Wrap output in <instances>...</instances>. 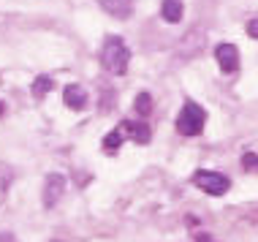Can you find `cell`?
Here are the masks:
<instances>
[{
	"label": "cell",
	"mask_w": 258,
	"mask_h": 242,
	"mask_svg": "<svg viewBox=\"0 0 258 242\" xmlns=\"http://www.w3.org/2000/svg\"><path fill=\"white\" fill-rule=\"evenodd\" d=\"M128 60H131V52L125 46V41L120 36H111L106 38L101 49V66L106 68L109 74H125L128 71Z\"/></svg>",
	"instance_id": "6da1fadb"
},
{
	"label": "cell",
	"mask_w": 258,
	"mask_h": 242,
	"mask_svg": "<svg viewBox=\"0 0 258 242\" xmlns=\"http://www.w3.org/2000/svg\"><path fill=\"white\" fill-rule=\"evenodd\" d=\"M204 123H207V112L204 106H199L196 101H185V106L179 109L177 114V131L182 136H199L204 131Z\"/></svg>",
	"instance_id": "7a4b0ae2"
},
{
	"label": "cell",
	"mask_w": 258,
	"mask_h": 242,
	"mask_svg": "<svg viewBox=\"0 0 258 242\" xmlns=\"http://www.w3.org/2000/svg\"><path fill=\"white\" fill-rule=\"evenodd\" d=\"M193 185L201 188L204 193H209V196H223V193H228V188H231V179H228L226 174H220V171L201 169V171L193 174Z\"/></svg>",
	"instance_id": "3957f363"
},
{
	"label": "cell",
	"mask_w": 258,
	"mask_h": 242,
	"mask_svg": "<svg viewBox=\"0 0 258 242\" xmlns=\"http://www.w3.org/2000/svg\"><path fill=\"white\" fill-rule=\"evenodd\" d=\"M215 60H218V68L223 74H234L236 66H239V52H236L234 44H218L215 46Z\"/></svg>",
	"instance_id": "277c9868"
},
{
	"label": "cell",
	"mask_w": 258,
	"mask_h": 242,
	"mask_svg": "<svg viewBox=\"0 0 258 242\" xmlns=\"http://www.w3.org/2000/svg\"><path fill=\"white\" fill-rule=\"evenodd\" d=\"M62 193H66V177L62 174H49L46 177V183H44V207L46 210L60 202Z\"/></svg>",
	"instance_id": "5b68a950"
},
{
	"label": "cell",
	"mask_w": 258,
	"mask_h": 242,
	"mask_svg": "<svg viewBox=\"0 0 258 242\" xmlns=\"http://www.w3.org/2000/svg\"><path fill=\"white\" fill-rule=\"evenodd\" d=\"M201 46H204V33H201V30H190L182 41H179L177 54H179L182 60H190L193 54H199V52H201Z\"/></svg>",
	"instance_id": "8992f818"
},
{
	"label": "cell",
	"mask_w": 258,
	"mask_h": 242,
	"mask_svg": "<svg viewBox=\"0 0 258 242\" xmlns=\"http://www.w3.org/2000/svg\"><path fill=\"white\" fill-rule=\"evenodd\" d=\"M98 6L114 19H128L134 14V0H98Z\"/></svg>",
	"instance_id": "52a82bcc"
},
{
	"label": "cell",
	"mask_w": 258,
	"mask_h": 242,
	"mask_svg": "<svg viewBox=\"0 0 258 242\" xmlns=\"http://www.w3.org/2000/svg\"><path fill=\"white\" fill-rule=\"evenodd\" d=\"M62 101H66V106L68 109H85L87 106V93H85V87L82 85H68L66 90H62Z\"/></svg>",
	"instance_id": "ba28073f"
},
{
	"label": "cell",
	"mask_w": 258,
	"mask_h": 242,
	"mask_svg": "<svg viewBox=\"0 0 258 242\" xmlns=\"http://www.w3.org/2000/svg\"><path fill=\"white\" fill-rule=\"evenodd\" d=\"M120 128H122L134 142H139V144H147V142H150V136H152L147 123H120Z\"/></svg>",
	"instance_id": "9c48e42d"
},
{
	"label": "cell",
	"mask_w": 258,
	"mask_h": 242,
	"mask_svg": "<svg viewBox=\"0 0 258 242\" xmlns=\"http://www.w3.org/2000/svg\"><path fill=\"white\" fill-rule=\"evenodd\" d=\"M182 0H163V6H160V17L166 19V22H179L182 19Z\"/></svg>",
	"instance_id": "30bf717a"
},
{
	"label": "cell",
	"mask_w": 258,
	"mask_h": 242,
	"mask_svg": "<svg viewBox=\"0 0 258 242\" xmlns=\"http://www.w3.org/2000/svg\"><path fill=\"white\" fill-rule=\"evenodd\" d=\"M122 136H125V131H122V128H114V131L106 136V139H103V150H106L109 155L117 153V150H120V144H122Z\"/></svg>",
	"instance_id": "8fae6325"
},
{
	"label": "cell",
	"mask_w": 258,
	"mask_h": 242,
	"mask_svg": "<svg viewBox=\"0 0 258 242\" xmlns=\"http://www.w3.org/2000/svg\"><path fill=\"white\" fill-rule=\"evenodd\" d=\"M14 179V171L9 169V166H0V204H3L6 193H9V185Z\"/></svg>",
	"instance_id": "7c38bea8"
},
{
	"label": "cell",
	"mask_w": 258,
	"mask_h": 242,
	"mask_svg": "<svg viewBox=\"0 0 258 242\" xmlns=\"http://www.w3.org/2000/svg\"><path fill=\"white\" fill-rule=\"evenodd\" d=\"M49 90H52V79L49 77H36V82H33V95H36V98H44Z\"/></svg>",
	"instance_id": "4fadbf2b"
},
{
	"label": "cell",
	"mask_w": 258,
	"mask_h": 242,
	"mask_svg": "<svg viewBox=\"0 0 258 242\" xmlns=\"http://www.w3.org/2000/svg\"><path fill=\"white\" fill-rule=\"evenodd\" d=\"M136 112L142 114V117H147L152 112V98H150L147 93H139L136 95Z\"/></svg>",
	"instance_id": "5bb4252c"
},
{
	"label": "cell",
	"mask_w": 258,
	"mask_h": 242,
	"mask_svg": "<svg viewBox=\"0 0 258 242\" xmlns=\"http://www.w3.org/2000/svg\"><path fill=\"white\" fill-rule=\"evenodd\" d=\"M242 166H245L247 171H258V155L255 153H245L242 155Z\"/></svg>",
	"instance_id": "9a60e30c"
},
{
	"label": "cell",
	"mask_w": 258,
	"mask_h": 242,
	"mask_svg": "<svg viewBox=\"0 0 258 242\" xmlns=\"http://www.w3.org/2000/svg\"><path fill=\"white\" fill-rule=\"evenodd\" d=\"M247 33L253 38H258V19H250V22H247Z\"/></svg>",
	"instance_id": "2e32d148"
},
{
	"label": "cell",
	"mask_w": 258,
	"mask_h": 242,
	"mask_svg": "<svg viewBox=\"0 0 258 242\" xmlns=\"http://www.w3.org/2000/svg\"><path fill=\"white\" fill-rule=\"evenodd\" d=\"M0 242H17V239H14V234H0Z\"/></svg>",
	"instance_id": "e0dca14e"
},
{
	"label": "cell",
	"mask_w": 258,
	"mask_h": 242,
	"mask_svg": "<svg viewBox=\"0 0 258 242\" xmlns=\"http://www.w3.org/2000/svg\"><path fill=\"white\" fill-rule=\"evenodd\" d=\"M0 114H3V103H0Z\"/></svg>",
	"instance_id": "ac0fdd59"
}]
</instances>
